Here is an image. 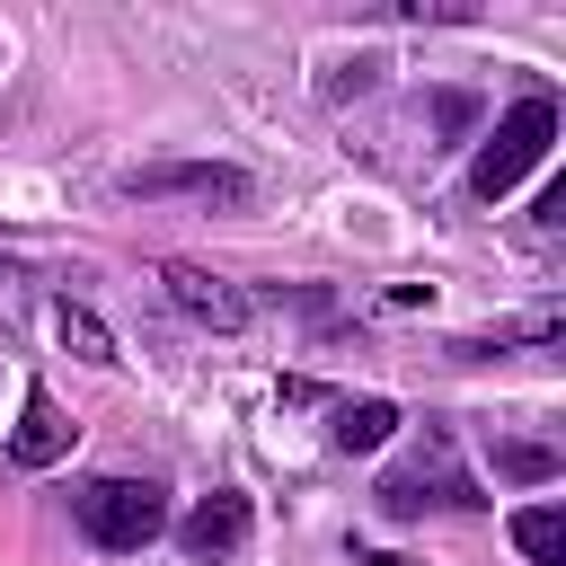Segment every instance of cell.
Returning a JSON list of instances; mask_svg holds the SVG:
<instances>
[{"mask_svg": "<svg viewBox=\"0 0 566 566\" xmlns=\"http://www.w3.org/2000/svg\"><path fill=\"white\" fill-rule=\"evenodd\" d=\"M424 504H460V513H469V504H486V495H478V478L451 460V433H442V424H424V451H407V460L380 478V513H389V522H416Z\"/></svg>", "mask_w": 566, "mask_h": 566, "instance_id": "2", "label": "cell"}, {"mask_svg": "<svg viewBox=\"0 0 566 566\" xmlns=\"http://www.w3.org/2000/svg\"><path fill=\"white\" fill-rule=\"evenodd\" d=\"M124 195H133V203L186 195V203L248 212V203H256V177H248V168H230V159H150V168H124Z\"/></svg>", "mask_w": 566, "mask_h": 566, "instance_id": "4", "label": "cell"}, {"mask_svg": "<svg viewBox=\"0 0 566 566\" xmlns=\"http://www.w3.org/2000/svg\"><path fill=\"white\" fill-rule=\"evenodd\" d=\"M495 478L539 486V478H557V451H539V442H495Z\"/></svg>", "mask_w": 566, "mask_h": 566, "instance_id": "11", "label": "cell"}, {"mask_svg": "<svg viewBox=\"0 0 566 566\" xmlns=\"http://www.w3.org/2000/svg\"><path fill=\"white\" fill-rule=\"evenodd\" d=\"M62 345H71L80 363H124V354H115V336H106V318H97V310H80V301H62Z\"/></svg>", "mask_w": 566, "mask_h": 566, "instance_id": "10", "label": "cell"}, {"mask_svg": "<svg viewBox=\"0 0 566 566\" xmlns=\"http://www.w3.org/2000/svg\"><path fill=\"white\" fill-rule=\"evenodd\" d=\"M177 539H186V557H212V566L239 557V548H248V495H239V486H212V495L177 522Z\"/></svg>", "mask_w": 566, "mask_h": 566, "instance_id": "6", "label": "cell"}, {"mask_svg": "<svg viewBox=\"0 0 566 566\" xmlns=\"http://www.w3.org/2000/svg\"><path fill=\"white\" fill-rule=\"evenodd\" d=\"M389 433H398V407H389V398H345V407H336V424H327V442H336V451H380Z\"/></svg>", "mask_w": 566, "mask_h": 566, "instance_id": "8", "label": "cell"}, {"mask_svg": "<svg viewBox=\"0 0 566 566\" xmlns=\"http://www.w3.org/2000/svg\"><path fill=\"white\" fill-rule=\"evenodd\" d=\"M159 283H168V301H177L195 327H221V336H230V327H248V310H256L239 283H221V274H203V265H186V256H168V265H159Z\"/></svg>", "mask_w": 566, "mask_h": 566, "instance_id": "5", "label": "cell"}, {"mask_svg": "<svg viewBox=\"0 0 566 566\" xmlns=\"http://www.w3.org/2000/svg\"><path fill=\"white\" fill-rule=\"evenodd\" d=\"M513 548H522L531 566H566V513H557V504H522V513H513Z\"/></svg>", "mask_w": 566, "mask_h": 566, "instance_id": "9", "label": "cell"}, {"mask_svg": "<svg viewBox=\"0 0 566 566\" xmlns=\"http://www.w3.org/2000/svg\"><path fill=\"white\" fill-rule=\"evenodd\" d=\"M80 531L97 539V548H150L159 531H168V486L159 478H88L80 486Z\"/></svg>", "mask_w": 566, "mask_h": 566, "instance_id": "1", "label": "cell"}, {"mask_svg": "<svg viewBox=\"0 0 566 566\" xmlns=\"http://www.w3.org/2000/svg\"><path fill=\"white\" fill-rule=\"evenodd\" d=\"M548 142H557V106H548V97H522V106H513V115L486 133V150H478L469 186H478L486 203H495V195H513V186H522V177L548 159Z\"/></svg>", "mask_w": 566, "mask_h": 566, "instance_id": "3", "label": "cell"}, {"mask_svg": "<svg viewBox=\"0 0 566 566\" xmlns=\"http://www.w3.org/2000/svg\"><path fill=\"white\" fill-rule=\"evenodd\" d=\"M71 451V424H62V407L44 398V389H27V407H18V433H9V460L18 469H53Z\"/></svg>", "mask_w": 566, "mask_h": 566, "instance_id": "7", "label": "cell"}]
</instances>
